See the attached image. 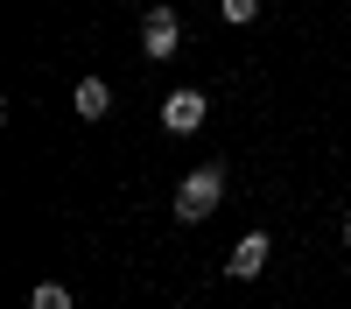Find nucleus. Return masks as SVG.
Masks as SVG:
<instances>
[{"mask_svg": "<svg viewBox=\"0 0 351 309\" xmlns=\"http://www.w3.org/2000/svg\"><path fill=\"white\" fill-rule=\"evenodd\" d=\"M204 112H211V106H204V92H176V99L162 106V127H169V134H197Z\"/></svg>", "mask_w": 351, "mask_h": 309, "instance_id": "nucleus-4", "label": "nucleus"}, {"mask_svg": "<svg viewBox=\"0 0 351 309\" xmlns=\"http://www.w3.org/2000/svg\"><path fill=\"white\" fill-rule=\"evenodd\" d=\"M344 246H351V211H344Z\"/></svg>", "mask_w": 351, "mask_h": 309, "instance_id": "nucleus-8", "label": "nucleus"}, {"mask_svg": "<svg viewBox=\"0 0 351 309\" xmlns=\"http://www.w3.org/2000/svg\"><path fill=\"white\" fill-rule=\"evenodd\" d=\"M218 14H225V21H232V28H246V21H253V14H260V0H218Z\"/></svg>", "mask_w": 351, "mask_h": 309, "instance_id": "nucleus-7", "label": "nucleus"}, {"mask_svg": "<svg viewBox=\"0 0 351 309\" xmlns=\"http://www.w3.org/2000/svg\"><path fill=\"white\" fill-rule=\"evenodd\" d=\"M267 253H274V239H267V232H246L239 246H232V260H225V274H232V281H253L260 267H267Z\"/></svg>", "mask_w": 351, "mask_h": 309, "instance_id": "nucleus-3", "label": "nucleus"}, {"mask_svg": "<svg viewBox=\"0 0 351 309\" xmlns=\"http://www.w3.org/2000/svg\"><path fill=\"white\" fill-rule=\"evenodd\" d=\"M28 309H71V288H56V281H43V288L28 295Z\"/></svg>", "mask_w": 351, "mask_h": 309, "instance_id": "nucleus-6", "label": "nucleus"}, {"mask_svg": "<svg viewBox=\"0 0 351 309\" xmlns=\"http://www.w3.org/2000/svg\"><path fill=\"white\" fill-rule=\"evenodd\" d=\"M218 204H225V169H218V162L190 169V176H183V190H176V218H183V225H204Z\"/></svg>", "mask_w": 351, "mask_h": 309, "instance_id": "nucleus-1", "label": "nucleus"}, {"mask_svg": "<svg viewBox=\"0 0 351 309\" xmlns=\"http://www.w3.org/2000/svg\"><path fill=\"white\" fill-rule=\"evenodd\" d=\"M71 106L84 112V120H106V112H112V84L106 77H84L77 92H71Z\"/></svg>", "mask_w": 351, "mask_h": 309, "instance_id": "nucleus-5", "label": "nucleus"}, {"mask_svg": "<svg viewBox=\"0 0 351 309\" xmlns=\"http://www.w3.org/2000/svg\"><path fill=\"white\" fill-rule=\"evenodd\" d=\"M176 42H183V21H176V8H155L148 21H141V49H148L155 64H169Z\"/></svg>", "mask_w": 351, "mask_h": 309, "instance_id": "nucleus-2", "label": "nucleus"}]
</instances>
